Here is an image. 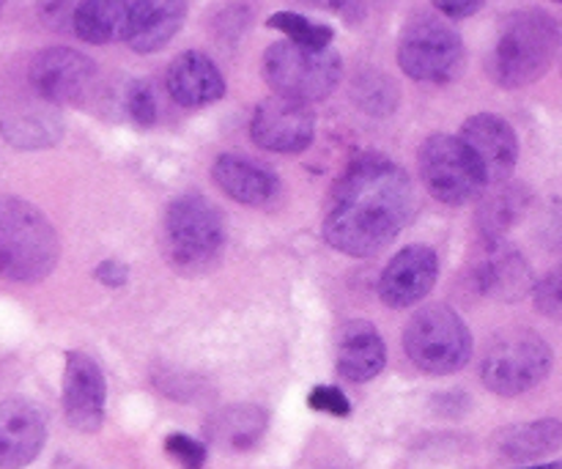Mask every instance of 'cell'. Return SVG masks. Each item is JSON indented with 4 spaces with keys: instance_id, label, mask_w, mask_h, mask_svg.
<instances>
[{
    "instance_id": "6da1fadb",
    "label": "cell",
    "mask_w": 562,
    "mask_h": 469,
    "mask_svg": "<svg viewBox=\"0 0 562 469\" xmlns=\"http://www.w3.org/2000/svg\"><path fill=\"white\" fill-rule=\"evenodd\" d=\"M415 190L401 165L362 154L335 181L324 212V239L355 258L376 256L409 223Z\"/></svg>"
},
{
    "instance_id": "7a4b0ae2",
    "label": "cell",
    "mask_w": 562,
    "mask_h": 469,
    "mask_svg": "<svg viewBox=\"0 0 562 469\" xmlns=\"http://www.w3.org/2000/svg\"><path fill=\"white\" fill-rule=\"evenodd\" d=\"M60 242L53 223L33 203L0 196V278L38 283L55 269Z\"/></svg>"
},
{
    "instance_id": "3957f363",
    "label": "cell",
    "mask_w": 562,
    "mask_h": 469,
    "mask_svg": "<svg viewBox=\"0 0 562 469\" xmlns=\"http://www.w3.org/2000/svg\"><path fill=\"white\" fill-rule=\"evenodd\" d=\"M558 22L547 11H516L505 20L492 55L488 75L503 88H525L541 80L558 53Z\"/></svg>"
},
{
    "instance_id": "277c9868",
    "label": "cell",
    "mask_w": 562,
    "mask_h": 469,
    "mask_svg": "<svg viewBox=\"0 0 562 469\" xmlns=\"http://www.w3.org/2000/svg\"><path fill=\"white\" fill-rule=\"evenodd\" d=\"M340 77L344 60L333 47H305L285 38L263 53V80L278 97L322 102L338 88Z\"/></svg>"
},
{
    "instance_id": "5b68a950",
    "label": "cell",
    "mask_w": 562,
    "mask_h": 469,
    "mask_svg": "<svg viewBox=\"0 0 562 469\" xmlns=\"http://www.w3.org/2000/svg\"><path fill=\"white\" fill-rule=\"evenodd\" d=\"M165 256L181 272H201L217 261L225 245L223 214L201 196H181L165 209Z\"/></svg>"
},
{
    "instance_id": "8992f818",
    "label": "cell",
    "mask_w": 562,
    "mask_h": 469,
    "mask_svg": "<svg viewBox=\"0 0 562 469\" xmlns=\"http://www.w3.org/2000/svg\"><path fill=\"white\" fill-rule=\"evenodd\" d=\"M406 357L431 377L461 371L472 357V335L464 319L448 305L417 311L404 330Z\"/></svg>"
},
{
    "instance_id": "52a82bcc",
    "label": "cell",
    "mask_w": 562,
    "mask_h": 469,
    "mask_svg": "<svg viewBox=\"0 0 562 469\" xmlns=\"http://www.w3.org/2000/svg\"><path fill=\"white\" fill-rule=\"evenodd\" d=\"M552 368V349L532 330L494 335L481 360V379L492 393L521 395L538 388Z\"/></svg>"
},
{
    "instance_id": "ba28073f",
    "label": "cell",
    "mask_w": 562,
    "mask_h": 469,
    "mask_svg": "<svg viewBox=\"0 0 562 469\" xmlns=\"http://www.w3.org/2000/svg\"><path fill=\"white\" fill-rule=\"evenodd\" d=\"M398 66L417 82H450L464 66V42L439 16L415 14L401 31Z\"/></svg>"
},
{
    "instance_id": "9c48e42d",
    "label": "cell",
    "mask_w": 562,
    "mask_h": 469,
    "mask_svg": "<svg viewBox=\"0 0 562 469\" xmlns=\"http://www.w3.org/2000/svg\"><path fill=\"white\" fill-rule=\"evenodd\" d=\"M420 176L428 192L448 206H461L477 198L486 187L470 148L453 135H431L420 146Z\"/></svg>"
},
{
    "instance_id": "30bf717a",
    "label": "cell",
    "mask_w": 562,
    "mask_h": 469,
    "mask_svg": "<svg viewBox=\"0 0 562 469\" xmlns=\"http://www.w3.org/2000/svg\"><path fill=\"white\" fill-rule=\"evenodd\" d=\"M97 64L71 47H47L27 64V86L53 108L86 102L97 86Z\"/></svg>"
},
{
    "instance_id": "8fae6325",
    "label": "cell",
    "mask_w": 562,
    "mask_h": 469,
    "mask_svg": "<svg viewBox=\"0 0 562 469\" xmlns=\"http://www.w3.org/2000/svg\"><path fill=\"white\" fill-rule=\"evenodd\" d=\"M250 137L274 154H300L316 137V115L305 102L272 97L252 113Z\"/></svg>"
},
{
    "instance_id": "7c38bea8",
    "label": "cell",
    "mask_w": 562,
    "mask_h": 469,
    "mask_svg": "<svg viewBox=\"0 0 562 469\" xmlns=\"http://www.w3.org/2000/svg\"><path fill=\"white\" fill-rule=\"evenodd\" d=\"M461 143L470 148L486 185H505L519 163L514 126L494 113H477L461 126Z\"/></svg>"
},
{
    "instance_id": "4fadbf2b",
    "label": "cell",
    "mask_w": 562,
    "mask_h": 469,
    "mask_svg": "<svg viewBox=\"0 0 562 469\" xmlns=\"http://www.w3.org/2000/svg\"><path fill=\"white\" fill-rule=\"evenodd\" d=\"M104 401L108 384L102 368L86 351H69L64 371V412L69 426L82 434L99 432L104 423Z\"/></svg>"
},
{
    "instance_id": "5bb4252c",
    "label": "cell",
    "mask_w": 562,
    "mask_h": 469,
    "mask_svg": "<svg viewBox=\"0 0 562 469\" xmlns=\"http://www.w3.org/2000/svg\"><path fill=\"white\" fill-rule=\"evenodd\" d=\"M470 280L477 294L499 302L521 300L536 286L525 256L505 239L483 242L481 256L472 264Z\"/></svg>"
},
{
    "instance_id": "9a60e30c",
    "label": "cell",
    "mask_w": 562,
    "mask_h": 469,
    "mask_svg": "<svg viewBox=\"0 0 562 469\" xmlns=\"http://www.w3.org/2000/svg\"><path fill=\"white\" fill-rule=\"evenodd\" d=\"M439 278L437 253L431 247L412 245L390 258L379 278V297L387 308H412L434 289Z\"/></svg>"
},
{
    "instance_id": "2e32d148",
    "label": "cell",
    "mask_w": 562,
    "mask_h": 469,
    "mask_svg": "<svg viewBox=\"0 0 562 469\" xmlns=\"http://www.w3.org/2000/svg\"><path fill=\"white\" fill-rule=\"evenodd\" d=\"M0 132L20 148H42L58 141L60 121L53 104L27 86V91L5 93L0 102Z\"/></svg>"
},
{
    "instance_id": "e0dca14e",
    "label": "cell",
    "mask_w": 562,
    "mask_h": 469,
    "mask_svg": "<svg viewBox=\"0 0 562 469\" xmlns=\"http://www.w3.org/2000/svg\"><path fill=\"white\" fill-rule=\"evenodd\" d=\"M146 3L148 0H77L69 25L86 44L130 42Z\"/></svg>"
},
{
    "instance_id": "ac0fdd59",
    "label": "cell",
    "mask_w": 562,
    "mask_h": 469,
    "mask_svg": "<svg viewBox=\"0 0 562 469\" xmlns=\"http://www.w3.org/2000/svg\"><path fill=\"white\" fill-rule=\"evenodd\" d=\"M47 423L42 410L25 399L0 401V469H22L44 448Z\"/></svg>"
},
{
    "instance_id": "d6986e66",
    "label": "cell",
    "mask_w": 562,
    "mask_h": 469,
    "mask_svg": "<svg viewBox=\"0 0 562 469\" xmlns=\"http://www.w3.org/2000/svg\"><path fill=\"white\" fill-rule=\"evenodd\" d=\"M168 93L176 104L187 110L206 108L225 97V77L209 55L187 49L170 60Z\"/></svg>"
},
{
    "instance_id": "ffe728a7",
    "label": "cell",
    "mask_w": 562,
    "mask_h": 469,
    "mask_svg": "<svg viewBox=\"0 0 562 469\" xmlns=\"http://www.w3.org/2000/svg\"><path fill=\"white\" fill-rule=\"evenodd\" d=\"M212 176L225 196L239 203H247V206L269 203L280 190V181L272 170L241 157V154H223V157H217Z\"/></svg>"
},
{
    "instance_id": "44dd1931",
    "label": "cell",
    "mask_w": 562,
    "mask_h": 469,
    "mask_svg": "<svg viewBox=\"0 0 562 469\" xmlns=\"http://www.w3.org/2000/svg\"><path fill=\"white\" fill-rule=\"evenodd\" d=\"M387 366V349L382 335L368 322H349L340 333L338 371L349 382H371Z\"/></svg>"
},
{
    "instance_id": "7402d4cb",
    "label": "cell",
    "mask_w": 562,
    "mask_h": 469,
    "mask_svg": "<svg viewBox=\"0 0 562 469\" xmlns=\"http://www.w3.org/2000/svg\"><path fill=\"white\" fill-rule=\"evenodd\" d=\"M263 432H267V412L261 406L252 404H236L225 406L223 412L209 421L206 437L212 439L217 448L231 450V454H241L261 443Z\"/></svg>"
},
{
    "instance_id": "603a6c76",
    "label": "cell",
    "mask_w": 562,
    "mask_h": 469,
    "mask_svg": "<svg viewBox=\"0 0 562 469\" xmlns=\"http://www.w3.org/2000/svg\"><path fill=\"white\" fill-rule=\"evenodd\" d=\"M527 206H530V190H527V187L499 185V190L483 198V203L477 206L475 225L481 239H505V234L525 217Z\"/></svg>"
},
{
    "instance_id": "cb8c5ba5",
    "label": "cell",
    "mask_w": 562,
    "mask_h": 469,
    "mask_svg": "<svg viewBox=\"0 0 562 469\" xmlns=\"http://www.w3.org/2000/svg\"><path fill=\"white\" fill-rule=\"evenodd\" d=\"M562 448V423L560 421H536L510 426L499 432L497 450L503 459L510 461H536Z\"/></svg>"
},
{
    "instance_id": "d4e9b609",
    "label": "cell",
    "mask_w": 562,
    "mask_h": 469,
    "mask_svg": "<svg viewBox=\"0 0 562 469\" xmlns=\"http://www.w3.org/2000/svg\"><path fill=\"white\" fill-rule=\"evenodd\" d=\"M187 20V0H148L140 16V25L132 33L130 44L135 53L148 55L162 49Z\"/></svg>"
},
{
    "instance_id": "484cf974",
    "label": "cell",
    "mask_w": 562,
    "mask_h": 469,
    "mask_svg": "<svg viewBox=\"0 0 562 469\" xmlns=\"http://www.w3.org/2000/svg\"><path fill=\"white\" fill-rule=\"evenodd\" d=\"M267 25L272 31L285 33V38L294 44H305V47H333V27L311 20V16L296 14V11H274L267 20Z\"/></svg>"
},
{
    "instance_id": "4316f807",
    "label": "cell",
    "mask_w": 562,
    "mask_h": 469,
    "mask_svg": "<svg viewBox=\"0 0 562 469\" xmlns=\"http://www.w3.org/2000/svg\"><path fill=\"white\" fill-rule=\"evenodd\" d=\"M355 99L366 113L387 115L395 110L398 102V91H395L393 80L382 75V71H366L357 77L355 82Z\"/></svg>"
},
{
    "instance_id": "83f0119b",
    "label": "cell",
    "mask_w": 562,
    "mask_h": 469,
    "mask_svg": "<svg viewBox=\"0 0 562 469\" xmlns=\"http://www.w3.org/2000/svg\"><path fill=\"white\" fill-rule=\"evenodd\" d=\"M126 113L135 121L137 126H151L157 121V97H154L151 82L146 80H132L130 88H126Z\"/></svg>"
},
{
    "instance_id": "f1b7e54d",
    "label": "cell",
    "mask_w": 562,
    "mask_h": 469,
    "mask_svg": "<svg viewBox=\"0 0 562 469\" xmlns=\"http://www.w3.org/2000/svg\"><path fill=\"white\" fill-rule=\"evenodd\" d=\"M532 297H536L538 313L562 322V267L552 269L541 283L532 286Z\"/></svg>"
},
{
    "instance_id": "f546056e",
    "label": "cell",
    "mask_w": 562,
    "mask_h": 469,
    "mask_svg": "<svg viewBox=\"0 0 562 469\" xmlns=\"http://www.w3.org/2000/svg\"><path fill=\"white\" fill-rule=\"evenodd\" d=\"M165 450L179 461L181 469H203L206 465V445L198 439L187 437V434H170L165 437Z\"/></svg>"
},
{
    "instance_id": "4dcf8cb0",
    "label": "cell",
    "mask_w": 562,
    "mask_h": 469,
    "mask_svg": "<svg viewBox=\"0 0 562 469\" xmlns=\"http://www.w3.org/2000/svg\"><path fill=\"white\" fill-rule=\"evenodd\" d=\"M307 404L316 412H327L335 417H349L351 404L344 395V390L333 388V384H322V388H313V393L307 395Z\"/></svg>"
},
{
    "instance_id": "1f68e13d",
    "label": "cell",
    "mask_w": 562,
    "mask_h": 469,
    "mask_svg": "<svg viewBox=\"0 0 562 469\" xmlns=\"http://www.w3.org/2000/svg\"><path fill=\"white\" fill-rule=\"evenodd\" d=\"M541 242H543V247H547V250L560 253V256H562V201H554L552 206L543 212Z\"/></svg>"
},
{
    "instance_id": "d6a6232c",
    "label": "cell",
    "mask_w": 562,
    "mask_h": 469,
    "mask_svg": "<svg viewBox=\"0 0 562 469\" xmlns=\"http://www.w3.org/2000/svg\"><path fill=\"white\" fill-rule=\"evenodd\" d=\"M434 9L442 11L450 20H467L486 5V0H431Z\"/></svg>"
},
{
    "instance_id": "836d02e7",
    "label": "cell",
    "mask_w": 562,
    "mask_h": 469,
    "mask_svg": "<svg viewBox=\"0 0 562 469\" xmlns=\"http://www.w3.org/2000/svg\"><path fill=\"white\" fill-rule=\"evenodd\" d=\"M93 275H97V280H102L104 286H110V289H119V286L126 283V267L119 261H102Z\"/></svg>"
},
{
    "instance_id": "e575fe53",
    "label": "cell",
    "mask_w": 562,
    "mask_h": 469,
    "mask_svg": "<svg viewBox=\"0 0 562 469\" xmlns=\"http://www.w3.org/2000/svg\"><path fill=\"white\" fill-rule=\"evenodd\" d=\"M521 469H562V461H547V465H532V467H521Z\"/></svg>"
},
{
    "instance_id": "d590c367",
    "label": "cell",
    "mask_w": 562,
    "mask_h": 469,
    "mask_svg": "<svg viewBox=\"0 0 562 469\" xmlns=\"http://www.w3.org/2000/svg\"><path fill=\"white\" fill-rule=\"evenodd\" d=\"M3 5H5V0H0V9H3Z\"/></svg>"
},
{
    "instance_id": "8d00e7d4",
    "label": "cell",
    "mask_w": 562,
    "mask_h": 469,
    "mask_svg": "<svg viewBox=\"0 0 562 469\" xmlns=\"http://www.w3.org/2000/svg\"><path fill=\"white\" fill-rule=\"evenodd\" d=\"M554 3H562V0H554Z\"/></svg>"
}]
</instances>
